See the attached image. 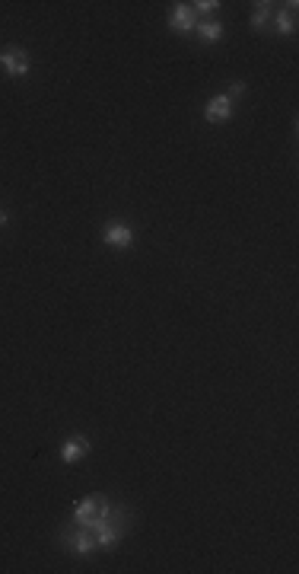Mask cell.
<instances>
[{
	"label": "cell",
	"mask_w": 299,
	"mask_h": 574,
	"mask_svg": "<svg viewBox=\"0 0 299 574\" xmlns=\"http://www.w3.org/2000/svg\"><path fill=\"white\" fill-rule=\"evenodd\" d=\"M112 507L115 504L108 501V498H102V495H89V498H83V501L73 507V524L77 526H86V530H99L102 524L108 520V514H112Z\"/></svg>",
	"instance_id": "obj_1"
},
{
	"label": "cell",
	"mask_w": 299,
	"mask_h": 574,
	"mask_svg": "<svg viewBox=\"0 0 299 574\" xmlns=\"http://www.w3.org/2000/svg\"><path fill=\"white\" fill-rule=\"evenodd\" d=\"M128 524H131V517H128V510L124 507H112V514H108V520L105 524L96 530V545L99 549H115V545L122 542V536H124V530H128Z\"/></svg>",
	"instance_id": "obj_2"
},
{
	"label": "cell",
	"mask_w": 299,
	"mask_h": 574,
	"mask_svg": "<svg viewBox=\"0 0 299 574\" xmlns=\"http://www.w3.org/2000/svg\"><path fill=\"white\" fill-rule=\"evenodd\" d=\"M64 545H67V552L77 555V559H89L99 549L96 545V533L86 530V526H77V524H71L64 530Z\"/></svg>",
	"instance_id": "obj_3"
},
{
	"label": "cell",
	"mask_w": 299,
	"mask_h": 574,
	"mask_svg": "<svg viewBox=\"0 0 299 574\" xmlns=\"http://www.w3.org/2000/svg\"><path fill=\"white\" fill-rule=\"evenodd\" d=\"M0 67L7 71V77H26V74L32 71V61H29L26 48H20V45H10V48L0 51Z\"/></svg>",
	"instance_id": "obj_4"
},
{
	"label": "cell",
	"mask_w": 299,
	"mask_h": 574,
	"mask_svg": "<svg viewBox=\"0 0 299 574\" xmlns=\"http://www.w3.org/2000/svg\"><path fill=\"white\" fill-rule=\"evenodd\" d=\"M169 29L178 32V36H191L194 29H198V16H194L191 4H175L169 10Z\"/></svg>",
	"instance_id": "obj_5"
},
{
	"label": "cell",
	"mask_w": 299,
	"mask_h": 574,
	"mask_svg": "<svg viewBox=\"0 0 299 574\" xmlns=\"http://www.w3.org/2000/svg\"><path fill=\"white\" fill-rule=\"evenodd\" d=\"M102 243L112 246V249H131V246H134V230H131L128 223L115 220L102 230Z\"/></svg>",
	"instance_id": "obj_6"
},
{
	"label": "cell",
	"mask_w": 299,
	"mask_h": 574,
	"mask_svg": "<svg viewBox=\"0 0 299 574\" xmlns=\"http://www.w3.org/2000/svg\"><path fill=\"white\" fill-rule=\"evenodd\" d=\"M233 106H235V102L229 99L226 93H223V96H214V99H210V102H207V106H204V118H207V122H210V125L229 122V118H233V112H235Z\"/></svg>",
	"instance_id": "obj_7"
},
{
	"label": "cell",
	"mask_w": 299,
	"mask_h": 574,
	"mask_svg": "<svg viewBox=\"0 0 299 574\" xmlns=\"http://www.w3.org/2000/svg\"><path fill=\"white\" fill-rule=\"evenodd\" d=\"M296 0L293 4H286V10H280V13H274L271 20V29H274V36H293L296 32Z\"/></svg>",
	"instance_id": "obj_8"
},
{
	"label": "cell",
	"mask_w": 299,
	"mask_h": 574,
	"mask_svg": "<svg viewBox=\"0 0 299 574\" xmlns=\"http://www.w3.org/2000/svg\"><path fill=\"white\" fill-rule=\"evenodd\" d=\"M86 453H89V440L80 438V434H77V438H67L64 447H61V459H64L67 466H71V463H77V459H83Z\"/></svg>",
	"instance_id": "obj_9"
},
{
	"label": "cell",
	"mask_w": 299,
	"mask_h": 574,
	"mask_svg": "<svg viewBox=\"0 0 299 574\" xmlns=\"http://www.w3.org/2000/svg\"><path fill=\"white\" fill-rule=\"evenodd\" d=\"M194 32H198V38H200L204 45H217V42L223 38V32H226V29H223L220 20H200Z\"/></svg>",
	"instance_id": "obj_10"
},
{
	"label": "cell",
	"mask_w": 299,
	"mask_h": 574,
	"mask_svg": "<svg viewBox=\"0 0 299 574\" xmlns=\"http://www.w3.org/2000/svg\"><path fill=\"white\" fill-rule=\"evenodd\" d=\"M274 20V4L271 0H261L255 4V13H251V29H268Z\"/></svg>",
	"instance_id": "obj_11"
},
{
	"label": "cell",
	"mask_w": 299,
	"mask_h": 574,
	"mask_svg": "<svg viewBox=\"0 0 299 574\" xmlns=\"http://www.w3.org/2000/svg\"><path fill=\"white\" fill-rule=\"evenodd\" d=\"M191 10H194V16H210V13H217L220 10V4L217 0H198V4H191Z\"/></svg>",
	"instance_id": "obj_12"
},
{
	"label": "cell",
	"mask_w": 299,
	"mask_h": 574,
	"mask_svg": "<svg viewBox=\"0 0 299 574\" xmlns=\"http://www.w3.org/2000/svg\"><path fill=\"white\" fill-rule=\"evenodd\" d=\"M226 96H229L233 102L239 99V96H245V83H242V80H233V83H229V93H226Z\"/></svg>",
	"instance_id": "obj_13"
},
{
	"label": "cell",
	"mask_w": 299,
	"mask_h": 574,
	"mask_svg": "<svg viewBox=\"0 0 299 574\" xmlns=\"http://www.w3.org/2000/svg\"><path fill=\"white\" fill-rule=\"evenodd\" d=\"M3 223H7V211L0 208V227H3Z\"/></svg>",
	"instance_id": "obj_14"
}]
</instances>
